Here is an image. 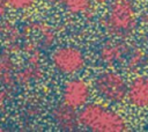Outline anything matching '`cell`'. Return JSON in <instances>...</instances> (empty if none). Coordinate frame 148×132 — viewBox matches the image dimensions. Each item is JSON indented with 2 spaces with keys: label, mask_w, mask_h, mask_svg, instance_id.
Here are the masks:
<instances>
[{
  "label": "cell",
  "mask_w": 148,
  "mask_h": 132,
  "mask_svg": "<svg viewBox=\"0 0 148 132\" xmlns=\"http://www.w3.org/2000/svg\"><path fill=\"white\" fill-rule=\"evenodd\" d=\"M52 117H53L56 124L65 131L76 130V127L80 124L79 113L76 112V109L66 104L65 102H62L53 108Z\"/></svg>",
  "instance_id": "ba28073f"
},
{
  "label": "cell",
  "mask_w": 148,
  "mask_h": 132,
  "mask_svg": "<svg viewBox=\"0 0 148 132\" xmlns=\"http://www.w3.org/2000/svg\"><path fill=\"white\" fill-rule=\"evenodd\" d=\"M36 0H5L6 5L15 10H25L34 6Z\"/></svg>",
  "instance_id": "4fadbf2b"
},
{
  "label": "cell",
  "mask_w": 148,
  "mask_h": 132,
  "mask_svg": "<svg viewBox=\"0 0 148 132\" xmlns=\"http://www.w3.org/2000/svg\"><path fill=\"white\" fill-rule=\"evenodd\" d=\"M15 66L12 58L7 53L0 56V82L5 87H13L15 83Z\"/></svg>",
  "instance_id": "9c48e42d"
},
{
  "label": "cell",
  "mask_w": 148,
  "mask_h": 132,
  "mask_svg": "<svg viewBox=\"0 0 148 132\" xmlns=\"http://www.w3.org/2000/svg\"><path fill=\"white\" fill-rule=\"evenodd\" d=\"M51 60L53 67L61 74L74 75L80 73L86 66L83 52L75 46H61L52 52Z\"/></svg>",
  "instance_id": "277c9868"
},
{
  "label": "cell",
  "mask_w": 148,
  "mask_h": 132,
  "mask_svg": "<svg viewBox=\"0 0 148 132\" xmlns=\"http://www.w3.org/2000/svg\"><path fill=\"white\" fill-rule=\"evenodd\" d=\"M112 0H94V2H96V3H99V5H104V3H109V2H111Z\"/></svg>",
  "instance_id": "2e32d148"
},
{
  "label": "cell",
  "mask_w": 148,
  "mask_h": 132,
  "mask_svg": "<svg viewBox=\"0 0 148 132\" xmlns=\"http://www.w3.org/2000/svg\"><path fill=\"white\" fill-rule=\"evenodd\" d=\"M131 49L123 41H106L101 45L98 57L105 65H116L126 59Z\"/></svg>",
  "instance_id": "8992f818"
},
{
  "label": "cell",
  "mask_w": 148,
  "mask_h": 132,
  "mask_svg": "<svg viewBox=\"0 0 148 132\" xmlns=\"http://www.w3.org/2000/svg\"><path fill=\"white\" fill-rule=\"evenodd\" d=\"M126 98L134 108H148V75H140L131 81Z\"/></svg>",
  "instance_id": "52a82bcc"
},
{
  "label": "cell",
  "mask_w": 148,
  "mask_h": 132,
  "mask_svg": "<svg viewBox=\"0 0 148 132\" xmlns=\"http://www.w3.org/2000/svg\"><path fill=\"white\" fill-rule=\"evenodd\" d=\"M94 88L103 100L111 103H120L127 97L128 85L119 73L104 71L95 78Z\"/></svg>",
  "instance_id": "3957f363"
},
{
  "label": "cell",
  "mask_w": 148,
  "mask_h": 132,
  "mask_svg": "<svg viewBox=\"0 0 148 132\" xmlns=\"http://www.w3.org/2000/svg\"><path fill=\"white\" fill-rule=\"evenodd\" d=\"M79 120L82 126L94 132H124L127 130V123L121 115L98 103L82 107Z\"/></svg>",
  "instance_id": "6da1fadb"
},
{
  "label": "cell",
  "mask_w": 148,
  "mask_h": 132,
  "mask_svg": "<svg viewBox=\"0 0 148 132\" xmlns=\"http://www.w3.org/2000/svg\"><path fill=\"white\" fill-rule=\"evenodd\" d=\"M40 74H42V71H40L38 64L37 63H34L29 67H27L23 71H21L16 75V80L18 82H22V83H28L30 81H34V80L39 79Z\"/></svg>",
  "instance_id": "7c38bea8"
},
{
  "label": "cell",
  "mask_w": 148,
  "mask_h": 132,
  "mask_svg": "<svg viewBox=\"0 0 148 132\" xmlns=\"http://www.w3.org/2000/svg\"><path fill=\"white\" fill-rule=\"evenodd\" d=\"M49 2H56V1H58V0H47Z\"/></svg>",
  "instance_id": "e0dca14e"
},
{
  "label": "cell",
  "mask_w": 148,
  "mask_h": 132,
  "mask_svg": "<svg viewBox=\"0 0 148 132\" xmlns=\"http://www.w3.org/2000/svg\"><path fill=\"white\" fill-rule=\"evenodd\" d=\"M94 0H61L64 8L72 15H84L91 10Z\"/></svg>",
  "instance_id": "30bf717a"
},
{
  "label": "cell",
  "mask_w": 148,
  "mask_h": 132,
  "mask_svg": "<svg viewBox=\"0 0 148 132\" xmlns=\"http://www.w3.org/2000/svg\"><path fill=\"white\" fill-rule=\"evenodd\" d=\"M103 27L111 36L125 38L136 27V9L132 0H112L103 20Z\"/></svg>",
  "instance_id": "7a4b0ae2"
},
{
  "label": "cell",
  "mask_w": 148,
  "mask_h": 132,
  "mask_svg": "<svg viewBox=\"0 0 148 132\" xmlns=\"http://www.w3.org/2000/svg\"><path fill=\"white\" fill-rule=\"evenodd\" d=\"M146 59H147V56H146L145 50H142L141 47H135L130 51V53L126 58L127 68L132 72H136L143 67Z\"/></svg>",
  "instance_id": "8fae6325"
},
{
  "label": "cell",
  "mask_w": 148,
  "mask_h": 132,
  "mask_svg": "<svg viewBox=\"0 0 148 132\" xmlns=\"http://www.w3.org/2000/svg\"><path fill=\"white\" fill-rule=\"evenodd\" d=\"M6 2H5V0H0V16H2L3 14H5V12H6Z\"/></svg>",
  "instance_id": "5bb4252c"
},
{
  "label": "cell",
  "mask_w": 148,
  "mask_h": 132,
  "mask_svg": "<svg viewBox=\"0 0 148 132\" xmlns=\"http://www.w3.org/2000/svg\"><path fill=\"white\" fill-rule=\"evenodd\" d=\"M5 100H6V95L3 93H0V110L3 108L5 105Z\"/></svg>",
  "instance_id": "9a60e30c"
},
{
  "label": "cell",
  "mask_w": 148,
  "mask_h": 132,
  "mask_svg": "<svg viewBox=\"0 0 148 132\" xmlns=\"http://www.w3.org/2000/svg\"><path fill=\"white\" fill-rule=\"evenodd\" d=\"M90 97V88L88 83L81 79H72L67 81L62 89V101L75 108L84 107Z\"/></svg>",
  "instance_id": "5b68a950"
}]
</instances>
